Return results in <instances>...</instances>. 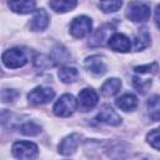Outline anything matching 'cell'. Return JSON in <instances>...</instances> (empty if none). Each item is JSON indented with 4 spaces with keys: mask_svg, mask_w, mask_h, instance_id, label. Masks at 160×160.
Returning a JSON list of instances; mask_svg holds the SVG:
<instances>
[{
    "mask_svg": "<svg viewBox=\"0 0 160 160\" xmlns=\"http://www.w3.org/2000/svg\"><path fill=\"white\" fill-rule=\"evenodd\" d=\"M150 14V6L140 1H131L126 9V18L134 22H144L149 20Z\"/></svg>",
    "mask_w": 160,
    "mask_h": 160,
    "instance_id": "6da1fadb",
    "label": "cell"
},
{
    "mask_svg": "<svg viewBox=\"0 0 160 160\" xmlns=\"http://www.w3.org/2000/svg\"><path fill=\"white\" fill-rule=\"evenodd\" d=\"M78 106V101L70 94H64L54 105V112L58 116H70Z\"/></svg>",
    "mask_w": 160,
    "mask_h": 160,
    "instance_id": "7a4b0ae2",
    "label": "cell"
},
{
    "mask_svg": "<svg viewBox=\"0 0 160 160\" xmlns=\"http://www.w3.org/2000/svg\"><path fill=\"white\" fill-rule=\"evenodd\" d=\"M26 61H28V58H26L25 52L19 48L6 50L2 54V62L9 69H16V68L24 66L26 64Z\"/></svg>",
    "mask_w": 160,
    "mask_h": 160,
    "instance_id": "3957f363",
    "label": "cell"
},
{
    "mask_svg": "<svg viewBox=\"0 0 160 160\" xmlns=\"http://www.w3.org/2000/svg\"><path fill=\"white\" fill-rule=\"evenodd\" d=\"M11 150L18 159H34L38 156V146L30 141H16Z\"/></svg>",
    "mask_w": 160,
    "mask_h": 160,
    "instance_id": "277c9868",
    "label": "cell"
},
{
    "mask_svg": "<svg viewBox=\"0 0 160 160\" xmlns=\"http://www.w3.org/2000/svg\"><path fill=\"white\" fill-rule=\"evenodd\" d=\"M91 26H92V22L88 16H84V15L78 16L70 24V32L74 38L81 39L91 31Z\"/></svg>",
    "mask_w": 160,
    "mask_h": 160,
    "instance_id": "5b68a950",
    "label": "cell"
},
{
    "mask_svg": "<svg viewBox=\"0 0 160 160\" xmlns=\"http://www.w3.org/2000/svg\"><path fill=\"white\" fill-rule=\"evenodd\" d=\"M54 96H55V92L52 89L45 88V86H38L29 92L28 99L30 102L35 105H41V104H46L50 100H52Z\"/></svg>",
    "mask_w": 160,
    "mask_h": 160,
    "instance_id": "8992f818",
    "label": "cell"
},
{
    "mask_svg": "<svg viewBox=\"0 0 160 160\" xmlns=\"http://www.w3.org/2000/svg\"><path fill=\"white\" fill-rule=\"evenodd\" d=\"M98 104V94L92 89H82L78 95V106L81 111H89Z\"/></svg>",
    "mask_w": 160,
    "mask_h": 160,
    "instance_id": "52a82bcc",
    "label": "cell"
},
{
    "mask_svg": "<svg viewBox=\"0 0 160 160\" xmlns=\"http://www.w3.org/2000/svg\"><path fill=\"white\" fill-rule=\"evenodd\" d=\"M108 45L110 46V49H112L114 51H120V52H126L131 49V41L130 39L120 32H115L110 36Z\"/></svg>",
    "mask_w": 160,
    "mask_h": 160,
    "instance_id": "ba28073f",
    "label": "cell"
},
{
    "mask_svg": "<svg viewBox=\"0 0 160 160\" xmlns=\"http://www.w3.org/2000/svg\"><path fill=\"white\" fill-rule=\"evenodd\" d=\"M80 144V135L79 134H71L69 136H66L59 145V151L62 155H71L75 152V150L78 149Z\"/></svg>",
    "mask_w": 160,
    "mask_h": 160,
    "instance_id": "9c48e42d",
    "label": "cell"
},
{
    "mask_svg": "<svg viewBox=\"0 0 160 160\" xmlns=\"http://www.w3.org/2000/svg\"><path fill=\"white\" fill-rule=\"evenodd\" d=\"M96 120L106 125H119L121 122V118L110 106H104L96 115Z\"/></svg>",
    "mask_w": 160,
    "mask_h": 160,
    "instance_id": "30bf717a",
    "label": "cell"
},
{
    "mask_svg": "<svg viewBox=\"0 0 160 160\" xmlns=\"http://www.w3.org/2000/svg\"><path fill=\"white\" fill-rule=\"evenodd\" d=\"M9 8L18 14H29L35 10V0H9Z\"/></svg>",
    "mask_w": 160,
    "mask_h": 160,
    "instance_id": "8fae6325",
    "label": "cell"
},
{
    "mask_svg": "<svg viewBox=\"0 0 160 160\" xmlns=\"http://www.w3.org/2000/svg\"><path fill=\"white\" fill-rule=\"evenodd\" d=\"M85 68L95 75H102L106 71V65H105L104 60L98 55L88 58L85 60Z\"/></svg>",
    "mask_w": 160,
    "mask_h": 160,
    "instance_id": "7c38bea8",
    "label": "cell"
},
{
    "mask_svg": "<svg viewBox=\"0 0 160 160\" xmlns=\"http://www.w3.org/2000/svg\"><path fill=\"white\" fill-rule=\"evenodd\" d=\"M49 25V15L44 9H39L30 22V29L32 31H41Z\"/></svg>",
    "mask_w": 160,
    "mask_h": 160,
    "instance_id": "4fadbf2b",
    "label": "cell"
},
{
    "mask_svg": "<svg viewBox=\"0 0 160 160\" xmlns=\"http://www.w3.org/2000/svg\"><path fill=\"white\" fill-rule=\"evenodd\" d=\"M116 106L124 111H131L138 106V99L132 94H125L116 99Z\"/></svg>",
    "mask_w": 160,
    "mask_h": 160,
    "instance_id": "5bb4252c",
    "label": "cell"
},
{
    "mask_svg": "<svg viewBox=\"0 0 160 160\" xmlns=\"http://www.w3.org/2000/svg\"><path fill=\"white\" fill-rule=\"evenodd\" d=\"M121 88V81L116 78H111V79H108L102 86H101V92L104 96H112L115 94L119 92Z\"/></svg>",
    "mask_w": 160,
    "mask_h": 160,
    "instance_id": "9a60e30c",
    "label": "cell"
},
{
    "mask_svg": "<svg viewBox=\"0 0 160 160\" xmlns=\"http://www.w3.org/2000/svg\"><path fill=\"white\" fill-rule=\"evenodd\" d=\"M78 4V0H50V8L56 12L71 11Z\"/></svg>",
    "mask_w": 160,
    "mask_h": 160,
    "instance_id": "2e32d148",
    "label": "cell"
},
{
    "mask_svg": "<svg viewBox=\"0 0 160 160\" xmlns=\"http://www.w3.org/2000/svg\"><path fill=\"white\" fill-rule=\"evenodd\" d=\"M148 110H149V115L151 120L154 121L160 120V96L159 95H154L149 99Z\"/></svg>",
    "mask_w": 160,
    "mask_h": 160,
    "instance_id": "e0dca14e",
    "label": "cell"
},
{
    "mask_svg": "<svg viewBox=\"0 0 160 160\" xmlns=\"http://www.w3.org/2000/svg\"><path fill=\"white\" fill-rule=\"evenodd\" d=\"M79 76V71L75 69V68H71V66H64L59 70V78L62 82L65 84H69V82H72L76 80V78Z\"/></svg>",
    "mask_w": 160,
    "mask_h": 160,
    "instance_id": "ac0fdd59",
    "label": "cell"
},
{
    "mask_svg": "<svg viewBox=\"0 0 160 160\" xmlns=\"http://www.w3.org/2000/svg\"><path fill=\"white\" fill-rule=\"evenodd\" d=\"M150 44V34L146 29H140L135 36V50L140 51Z\"/></svg>",
    "mask_w": 160,
    "mask_h": 160,
    "instance_id": "d6986e66",
    "label": "cell"
},
{
    "mask_svg": "<svg viewBox=\"0 0 160 160\" xmlns=\"http://www.w3.org/2000/svg\"><path fill=\"white\" fill-rule=\"evenodd\" d=\"M122 5V0H99V6L104 12H115Z\"/></svg>",
    "mask_w": 160,
    "mask_h": 160,
    "instance_id": "ffe728a7",
    "label": "cell"
},
{
    "mask_svg": "<svg viewBox=\"0 0 160 160\" xmlns=\"http://www.w3.org/2000/svg\"><path fill=\"white\" fill-rule=\"evenodd\" d=\"M108 29H109L108 25L106 26H102V28H99L95 31V34L92 35V38L90 40V45L91 46H99V45H101L102 41H104V38H105V35L108 32Z\"/></svg>",
    "mask_w": 160,
    "mask_h": 160,
    "instance_id": "44dd1931",
    "label": "cell"
},
{
    "mask_svg": "<svg viewBox=\"0 0 160 160\" xmlns=\"http://www.w3.org/2000/svg\"><path fill=\"white\" fill-rule=\"evenodd\" d=\"M51 58L52 60L56 62V64H60V62H65L68 61L69 59V52L66 51V49L61 48V46H58L52 50V54H51Z\"/></svg>",
    "mask_w": 160,
    "mask_h": 160,
    "instance_id": "7402d4cb",
    "label": "cell"
},
{
    "mask_svg": "<svg viewBox=\"0 0 160 160\" xmlns=\"http://www.w3.org/2000/svg\"><path fill=\"white\" fill-rule=\"evenodd\" d=\"M146 139H148V142H149L154 149L160 150V128L151 130V131L148 134Z\"/></svg>",
    "mask_w": 160,
    "mask_h": 160,
    "instance_id": "603a6c76",
    "label": "cell"
},
{
    "mask_svg": "<svg viewBox=\"0 0 160 160\" xmlns=\"http://www.w3.org/2000/svg\"><path fill=\"white\" fill-rule=\"evenodd\" d=\"M20 131H21L22 134H25V135L34 136V135H38V134L41 131V129H40L39 125H36V124H34V122H26V124H24V125L20 128Z\"/></svg>",
    "mask_w": 160,
    "mask_h": 160,
    "instance_id": "cb8c5ba5",
    "label": "cell"
},
{
    "mask_svg": "<svg viewBox=\"0 0 160 160\" xmlns=\"http://www.w3.org/2000/svg\"><path fill=\"white\" fill-rule=\"evenodd\" d=\"M132 82H134V86L138 89V91L139 92H145L146 90H148V88L151 85V80H144V79H140V78H134V80H132Z\"/></svg>",
    "mask_w": 160,
    "mask_h": 160,
    "instance_id": "d4e9b609",
    "label": "cell"
},
{
    "mask_svg": "<svg viewBox=\"0 0 160 160\" xmlns=\"http://www.w3.org/2000/svg\"><path fill=\"white\" fill-rule=\"evenodd\" d=\"M159 69L158 64L156 62H152V64H148V65H142V66H136L134 70L136 72H140V74H146V72H156V70Z\"/></svg>",
    "mask_w": 160,
    "mask_h": 160,
    "instance_id": "484cf974",
    "label": "cell"
},
{
    "mask_svg": "<svg viewBox=\"0 0 160 160\" xmlns=\"http://www.w3.org/2000/svg\"><path fill=\"white\" fill-rule=\"evenodd\" d=\"M18 95H19L18 91L11 90V89H10V91H9L8 89H5V90H2L1 98H2V101H4V102H8V101H12V100H15V99L18 98Z\"/></svg>",
    "mask_w": 160,
    "mask_h": 160,
    "instance_id": "4316f807",
    "label": "cell"
},
{
    "mask_svg": "<svg viewBox=\"0 0 160 160\" xmlns=\"http://www.w3.org/2000/svg\"><path fill=\"white\" fill-rule=\"evenodd\" d=\"M155 22H156L158 28L160 29V5H158L155 9Z\"/></svg>",
    "mask_w": 160,
    "mask_h": 160,
    "instance_id": "83f0119b",
    "label": "cell"
}]
</instances>
